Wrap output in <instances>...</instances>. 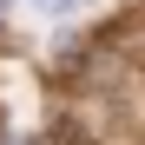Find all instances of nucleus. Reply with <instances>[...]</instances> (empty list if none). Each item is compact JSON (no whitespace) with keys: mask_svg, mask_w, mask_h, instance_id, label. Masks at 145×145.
<instances>
[{"mask_svg":"<svg viewBox=\"0 0 145 145\" xmlns=\"http://www.w3.org/2000/svg\"><path fill=\"white\" fill-rule=\"evenodd\" d=\"M46 145H92V138H86V125H79V119H59Z\"/></svg>","mask_w":145,"mask_h":145,"instance_id":"obj_1","label":"nucleus"}]
</instances>
